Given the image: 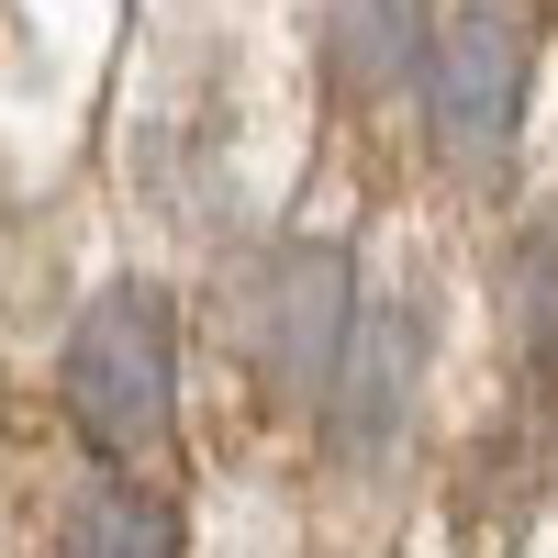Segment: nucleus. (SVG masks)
Returning <instances> with one entry per match:
<instances>
[{"instance_id": "2", "label": "nucleus", "mask_w": 558, "mask_h": 558, "mask_svg": "<svg viewBox=\"0 0 558 558\" xmlns=\"http://www.w3.org/2000/svg\"><path fill=\"white\" fill-rule=\"evenodd\" d=\"M246 357H257V380L279 402H324L336 391V357H347V324H357V268L336 235H291V246H268L246 268Z\"/></svg>"}, {"instance_id": "3", "label": "nucleus", "mask_w": 558, "mask_h": 558, "mask_svg": "<svg viewBox=\"0 0 558 558\" xmlns=\"http://www.w3.org/2000/svg\"><path fill=\"white\" fill-rule=\"evenodd\" d=\"M425 123L447 168H502L525 123V12L514 0H458L425 34Z\"/></svg>"}, {"instance_id": "1", "label": "nucleus", "mask_w": 558, "mask_h": 558, "mask_svg": "<svg viewBox=\"0 0 558 558\" xmlns=\"http://www.w3.org/2000/svg\"><path fill=\"white\" fill-rule=\"evenodd\" d=\"M57 391H68V425L101 458H146L179 413V302L157 279H101L68 324Z\"/></svg>"}, {"instance_id": "5", "label": "nucleus", "mask_w": 558, "mask_h": 558, "mask_svg": "<svg viewBox=\"0 0 558 558\" xmlns=\"http://www.w3.org/2000/svg\"><path fill=\"white\" fill-rule=\"evenodd\" d=\"M324 57H336V89L391 101V89L425 68V12H413V0H336V12H324Z\"/></svg>"}, {"instance_id": "4", "label": "nucleus", "mask_w": 558, "mask_h": 558, "mask_svg": "<svg viewBox=\"0 0 558 558\" xmlns=\"http://www.w3.org/2000/svg\"><path fill=\"white\" fill-rule=\"evenodd\" d=\"M413 380H425V313L413 302H380L347 324V357H336V391H324V425H336V458H380L413 413Z\"/></svg>"}, {"instance_id": "7", "label": "nucleus", "mask_w": 558, "mask_h": 558, "mask_svg": "<svg viewBox=\"0 0 558 558\" xmlns=\"http://www.w3.org/2000/svg\"><path fill=\"white\" fill-rule=\"evenodd\" d=\"M514 324H525L536 368H558V202H536L514 235Z\"/></svg>"}, {"instance_id": "6", "label": "nucleus", "mask_w": 558, "mask_h": 558, "mask_svg": "<svg viewBox=\"0 0 558 558\" xmlns=\"http://www.w3.org/2000/svg\"><path fill=\"white\" fill-rule=\"evenodd\" d=\"M57 558H179V514H168L146 481L101 470V481L57 514Z\"/></svg>"}]
</instances>
